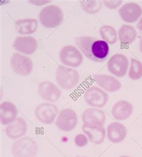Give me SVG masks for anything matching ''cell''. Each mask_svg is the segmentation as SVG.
I'll return each instance as SVG.
<instances>
[{
  "label": "cell",
  "mask_w": 142,
  "mask_h": 157,
  "mask_svg": "<svg viewBox=\"0 0 142 157\" xmlns=\"http://www.w3.org/2000/svg\"><path fill=\"white\" fill-rule=\"evenodd\" d=\"M82 131L89 140L95 144H101L105 140L106 130L104 126L87 125L83 124Z\"/></svg>",
  "instance_id": "ffe728a7"
},
{
  "label": "cell",
  "mask_w": 142,
  "mask_h": 157,
  "mask_svg": "<svg viewBox=\"0 0 142 157\" xmlns=\"http://www.w3.org/2000/svg\"><path fill=\"white\" fill-rule=\"evenodd\" d=\"M28 131V124L22 117H17L16 120L5 129L6 136L11 140H18L23 137Z\"/></svg>",
  "instance_id": "9a60e30c"
},
{
  "label": "cell",
  "mask_w": 142,
  "mask_h": 157,
  "mask_svg": "<svg viewBox=\"0 0 142 157\" xmlns=\"http://www.w3.org/2000/svg\"><path fill=\"white\" fill-rule=\"evenodd\" d=\"M137 29L142 32V16L140 18V19L138 21L137 24Z\"/></svg>",
  "instance_id": "f1b7e54d"
},
{
  "label": "cell",
  "mask_w": 142,
  "mask_h": 157,
  "mask_svg": "<svg viewBox=\"0 0 142 157\" xmlns=\"http://www.w3.org/2000/svg\"><path fill=\"white\" fill-rule=\"evenodd\" d=\"M121 18L127 23H134L142 16V7L134 2H129L123 4L118 10Z\"/></svg>",
  "instance_id": "7c38bea8"
},
{
  "label": "cell",
  "mask_w": 142,
  "mask_h": 157,
  "mask_svg": "<svg viewBox=\"0 0 142 157\" xmlns=\"http://www.w3.org/2000/svg\"><path fill=\"white\" fill-rule=\"evenodd\" d=\"M89 139L86 134H79L75 137L74 141L76 146L79 147H83L86 146L88 143Z\"/></svg>",
  "instance_id": "484cf974"
},
{
  "label": "cell",
  "mask_w": 142,
  "mask_h": 157,
  "mask_svg": "<svg viewBox=\"0 0 142 157\" xmlns=\"http://www.w3.org/2000/svg\"><path fill=\"white\" fill-rule=\"evenodd\" d=\"M58 113V107L50 102H43L36 107L34 114L36 119L45 125L52 124Z\"/></svg>",
  "instance_id": "9c48e42d"
},
{
  "label": "cell",
  "mask_w": 142,
  "mask_h": 157,
  "mask_svg": "<svg viewBox=\"0 0 142 157\" xmlns=\"http://www.w3.org/2000/svg\"><path fill=\"white\" fill-rule=\"evenodd\" d=\"M78 124V116L75 111L71 109H65L58 115L55 125L64 132L73 131Z\"/></svg>",
  "instance_id": "30bf717a"
},
{
  "label": "cell",
  "mask_w": 142,
  "mask_h": 157,
  "mask_svg": "<svg viewBox=\"0 0 142 157\" xmlns=\"http://www.w3.org/2000/svg\"><path fill=\"white\" fill-rule=\"evenodd\" d=\"M83 124L87 125L104 126L106 114L103 110L97 108H89L85 110L82 115Z\"/></svg>",
  "instance_id": "e0dca14e"
},
{
  "label": "cell",
  "mask_w": 142,
  "mask_h": 157,
  "mask_svg": "<svg viewBox=\"0 0 142 157\" xmlns=\"http://www.w3.org/2000/svg\"><path fill=\"white\" fill-rule=\"evenodd\" d=\"M18 111L16 106L12 102L4 101L0 104V123L7 126L13 123L16 119Z\"/></svg>",
  "instance_id": "d6986e66"
},
{
  "label": "cell",
  "mask_w": 142,
  "mask_h": 157,
  "mask_svg": "<svg viewBox=\"0 0 142 157\" xmlns=\"http://www.w3.org/2000/svg\"><path fill=\"white\" fill-rule=\"evenodd\" d=\"M11 150L14 157H35L38 147L32 137H25L16 140L12 144Z\"/></svg>",
  "instance_id": "277c9868"
},
{
  "label": "cell",
  "mask_w": 142,
  "mask_h": 157,
  "mask_svg": "<svg viewBox=\"0 0 142 157\" xmlns=\"http://www.w3.org/2000/svg\"><path fill=\"white\" fill-rule=\"evenodd\" d=\"M118 39L124 45H131L136 40L137 33L136 29L128 24L122 25L118 31Z\"/></svg>",
  "instance_id": "7402d4cb"
},
{
  "label": "cell",
  "mask_w": 142,
  "mask_h": 157,
  "mask_svg": "<svg viewBox=\"0 0 142 157\" xmlns=\"http://www.w3.org/2000/svg\"><path fill=\"white\" fill-rule=\"evenodd\" d=\"M29 2H30V4L35 5V6H43L45 5L47 3H49L51 2V1H46V0H37V1H28Z\"/></svg>",
  "instance_id": "83f0119b"
},
{
  "label": "cell",
  "mask_w": 142,
  "mask_h": 157,
  "mask_svg": "<svg viewBox=\"0 0 142 157\" xmlns=\"http://www.w3.org/2000/svg\"><path fill=\"white\" fill-rule=\"evenodd\" d=\"M129 157V156H127V155H122V156H120V157Z\"/></svg>",
  "instance_id": "4dcf8cb0"
},
{
  "label": "cell",
  "mask_w": 142,
  "mask_h": 157,
  "mask_svg": "<svg viewBox=\"0 0 142 157\" xmlns=\"http://www.w3.org/2000/svg\"><path fill=\"white\" fill-rule=\"evenodd\" d=\"M100 36L109 45H113L118 42V35L116 29L109 25H103L100 29Z\"/></svg>",
  "instance_id": "603a6c76"
},
{
  "label": "cell",
  "mask_w": 142,
  "mask_h": 157,
  "mask_svg": "<svg viewBox=\"0 0 142 157\" xmlns=\"http://www.w3.org/2000/svg\"><path fill=\"white\" fill-rule=\"evenodd\" d=\"M139 49H140V52L142 54V38L140 39V42H139Z\"/></svg>",
  "instance_id": "f546056e"
},
{
  "label": "cell",
  "mask_w": 142,
  "mask_h": 157,
  "mask_svg": "<svg viewBox=\"0 0 142 157\" xmlns=\"http://www.w3.org/2000/svg\"><path fill=\"white\" fill-rule=\"evenodd\" d=\"M82 10L87 14L95 15L100 12L103 2L98 0H82L79 2Z\"/></svg>",
  "instance_id": "cb8c5ba5"
},
{
  "label": "cell",
  "mask_w": 142,
  "mask_h": 157,
  "mask_svg": "<svg viewBox=\"0 0 142 157\" xmlns=\"http://www.w3.org/2000/svg\"><path fill=\"white\" fill-rule=\"evenodd\" d=\"M103 4L109 9L115 10L118 8H120L121 6L123 3L122 0H104L102 1Z\"/></svg>",
  "instance_id": "4316f807"
},
{
  "label": "cell",
  "mask_w": 142,
  "mask_h": 157,
  "mask_svg": "<svg viewBox=\"0 0 142 157\" xmlns=\"http://www.w3.org/2000/svg\"><path fill=\"white\" fill-rule=\"evenodd\" d=\"M38 94L44 101L53 103L57 102L60 99L62 92L60 89L53 82L44 81L38 84Z\"/></svg>",
  "instance_id": "8fae6325"
},
{
  "label": "cell",
  "mask_w": 142,
  "mask_h": 157,
  "mask_svg": "<svg viewBox=\"0 0 142 157\" xmlns=\"http://www.w3.org/2000/svg\"><path fill=\"white\" fill-rule=\"evenodd\" d=\"M64 13L59 6L54 4L44 7L39 12L38 20L40 24L46 29H55L63 22Z\"/></svg>",
  "instance_id": "7a4b0ae2"
},
{
  "label": "cell",
  "mask_w": 142,
  "mask_h": 157,
  "mask_svg": "<svg viewBox=\"0 0 142 157\" xmlns=\"http://www.w3.org/2000/svg\"><path fill=\"white\" fill-rule=\"evenodd\" d=\"M55 78L58 86L65 90L75 88L80 78V74L76 69L62 65L58 66Z\"/></svg>",
  "instance_id": "3957f363"
},
{
  "label": "cell",
  "mask_w": 142,
  "mask_h": 157,
  "mask_svg": "<svg viewBox=\"0 0 142 157\" xmlns=\"http://www.w3.org/2000/svg\"><path fill=\"white\" fill-rule=\"evenodd\" d=\"M83 98L88 105L98 109L104 107L107 104L109 96L101 88L92 86L86 89Z\"/></svg>",
  "instance_id": "8992f818"
},
{
  "label": "cell",
  "mask_w": 142,
  "mask_h": 157,
  "mask_svg": "<svg viewBox=\"0 0 142 157\" xmlns=\"http://www.w3.org/2000/svg\"><path fill=\"white\" fill-rule=\"evenodd\" d=\"M92 79L99 87L105 92L113 93L119 91L122 87V84L115 76L108 74H94Z\"/></svg>",
  "instance_id": "4fadbf2b"
},
{
  "label": "cell",
  "mask_w": 142,
  "mask_h": 157,
  "mask_svg": "<svg viewBox=\"0 0 142 157\" xmlns=\"http://www.w3.org/2000/svg\"><path fill=\"white\" fill-rule=\"evenodd\" d=\"M127 130L123 124L118 122H111L107 127L106 136L109 141L115 143H120L126 138Z\"/></svg>",
  "instance_id": "ac0fdd59"
},
{
  "label": "cell",
  "mask_w": 142,
  "mask_h": 157,
  "mask_svg": "<svg viewBox=\"0 0 142 157\" xmlns=\"http://www.w3.org/2000/svg\"><path fill=\"white\" fill-rule=\"evenodd\" d=\"M75 44L82 54L92 62L102 63L109 56V44L103 40L91 36H82L75 39Z\"/></svg>",
  "instance_id": "6da1fadb"
},
{
  "label": "cell",
  "mask_w": 142,
  "mask_h": 157,
  "mask_svg": "<svg viewBox=\"0 0 142 157\" xmlns=\"http://www.w3.org/2000/svg\"><path fill=\"white\" fill-rule=\"evenodd\" d=\"M129 66L128 59L126 55L121 53L112 56L107 63L109 72L118 78H122L126 75Z\"/></svg>",
  "instance_id": "ba28073f"
},
{
  "label": "cell",
  "mask_w": 142,
  "mask_h": 157,
  "mask_svg": "<svg viewBox=\"0 0 142 157\" xmlns=\"http://www.w3.org/2000/svg\"><path fill=\"white\" fill-rule=\"evenodd\" d=\"M10 65L13 71L20 77L28 76L33 71L31 59L20 53H14L11 56Z\"/></svg>",
  "instance_id": "52a82bcc"
},
{
  "label": "cell",
  "mask_w": 142,
  "mask_h": 157,
  "mask_svg": "<svg viewBox=\"0 0 142 157\" xmlns=\"http://www.w3.org/2000/svg\"><path fill=\"white\" fill-rule=\"evenodd\" d=\"M128 70V77L133 80L137 81L142 78V63L139 60L131 58Z\"/></svg>",
  "instance_id": "d4e9b609"
},
{
  "label": "cell",
  "mask_w": 142,
  "mask_h": 157,
  "mask_svg": "<svg viewBox=\"0 0 142 157\" xmlns=\"http://www.w3.org/2000/svg\"><path fill=\"white\" fill-rule=\"evenodd\" d=\"M113 117L118 121H124L129 119L134 112L131 103L126 100H120L113 105L111 109Z\"/></svg>",
  "instance_id": "2e32d148"
},
{
  "label": "cell",
  "mask_w": 142,
  "mask_h": 157,
  "mask_svg": "<svg viewBox=\"0 0 142 157\" xmlns=\"http://www.w3.org/2000/svg\"><path fill=\"white\" fill-rule=\"evenodd\" d=\"M59 57L61 62L65 66L76 68L83 62V56L78 48L68 45L62 48L60 51Z\"/></svg>",
  "instance_id": "5b68a950"
},
{
  "label": "cell",
  "mask_w": 142,
  "mask_h": 157,
  "mask_svg": "<svg viewBox=\"0 0 142 157\" xmlns=\"http://www.w3.org/2000/svg\"></svg>",
  "instance_id": "1f68e13d"
},
{
  "label": "cell",
  "mask_w": 142,
  "mask_h": 157,
  "mask_svg": "<svg viewBox=\"0 0 142 157\" xmlns=\"http://www.w3.org/2000/svg\"><path fill=\"white\" fill-rule=\"evenodd\" d=\"M15 28L20 34H32L37 32L38 21L35 18H24L17 19L15 23Z\"/></svg>",
  "instance_id": "44dd1931"
},
{
  "label": "cell",
  "mask_w": 142,
  "mask_h": 157,
  "mask_svg": "<svg viewBox=\"0 0 142 157\" xmlns=\"http://www.w3.org/2000/svg\"><path fill=\"white\" fill-rule=\"evenodd\" d=\"M13 47L22 54L32 55L37 48V41L31 36H18L13 42Z\"/></svg>",
  "instance_id": "5bb4252c"
}]
</instances>
